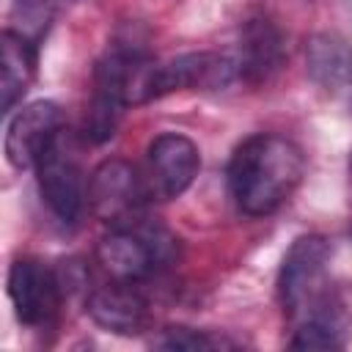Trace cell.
<instances>
[{
	"mask_svg": "<svg viewBox=\"0 0 352 352\" xmlns=\"http://www.w3.org/2000/svg\"><path fill=\"white\" fill-rule=\"evenodd\" d=\"M305 173L302 148L275 132L245 138L228 162V192L248 217H264L280 209Z\"/></svg>",
	"mask_w": 352,
	"mask_h": 352,
	"instance_id": "obj_1",
	"label": "cell"
},
{
	"mask_svg": "<svg viewBox=\"0 0 352 352\" xmlns=\"http://www.w3.org/2000/svg\"><path fill=\"white\" fill-rule=\"evenodd\" d=\"M333 248L319 234H305L292 242L278 272V297L292 322L344 319L341 300L330 289Z\"/></svg>",
	"mask_w": 352,
	"mask_h": 352,
	"instance_id": "obj_2",
	"label": "cell"
},
{
	"mask_svg": "<svg viewBox=\"0 0 352 352\" xmlns=\"http://www.w3.org/2000/svg\"><path fill=\"white\" fill-rule=\"evenodd\" d=\"M179 261V239L162 223L135 220L129 226L110 228L96 245V264L110 280L146 283Z\"/></svg>",
	"mask_w": 352,
	"mask_h": 352,
	"instance_id": "obj_3",
	"label": "cell"
},
{
	"mask_svg": "<svg viewBox=\"0 0 352 352\" xmlns=\"http://www.w3.org/2000/svg\"><path fill=\"white\" fill-rule=\"evenodd\" d=\"M157 58L135 38L113 41L94 66V99L118 110L146 104L154 99Z\"/></svg>",
	"mask_w": 352,
	"mask_h": 352,
	"instance_id": "obj_4",
	"label": "cell"
},
{
	"mask_svg": "<svg viewBox=\"0 0 352 352\" xmlns=\"http://www.w3.org/2000/svg\"><path fill=\"white\" fill-rule=\"evenodd\" d=\"M148 201L146 173L121 157L99 162L88 176V209L110 228L140 220Z\"/></svg>",
	"mask_w": 352,
	"mask_h": 352,
	"instance_id": "obj_5",
	"label": "cell"
},
{
	"mask_svg": "<svg viewBox=\"0 0 352 352\" xmlns=\"http://www.w3.org/2000/svg\"><path fill=\"white\" fill-rule=\"evenodd\" d=\"M33 170L41 201L55 214V220L63 226H77L88 206V179L74 154L72 138L63 132Z\"/></svg>",
	"mask_w": 352,
	"mask_h": 352,
	"instance_id": "obj_6",
	"label": "cell"
},
{
	"mask_svg": "<svg viewBox=\"0 0 352 352\" xmlns=\"http://www.w3.org/2000/svg\"><path fill=\"white\" fill-rule=\"evenodd\" d=\"M8 297L25 327L50 330L63 308V280L50 264L25 256L8 267Z\"/></svg>",
	"mask_w": 352,
	"mask_h": 352,
	"instance_id": "obj_7",
	"label": "cell"
},
{
	"mask_svg": "<svg viewBox=\"0 0 352 352\" xmlns=\"http://www.w3.org/2000/svg\"><path fill=\"white\" fill-rule=\"evenodd\" d=\"M63 132H66L63 110L55 102L50 99L30 102L19 107L6 126V140H3L6 160L16 170H30L58 143Z\"/></svg>",
	"mask_w": 352,
	"mask_h": 352,
	"instance_id": "obj_8",
	"label": "cell"
},
{
	"mask_svg": "<svg viewBox=\"0 0 352 352\" xmlns=\"http://www.w3.org/2000/svg\"><path fill=\"white\" fill-rule=\"evenodd\" d=\"M201 154L198 146L179 132L157 135L146 148V184L151 201L179 198L198 176Z\"/></svg>",
	"mask_w": 352,
	"mask_h": 352,
	"instance_id": "obj_9",
	"label": "cell"
},
{
	"mask_svg": "<svg viewBox=\"0 0 352 352\" xmlns=\"http://www.w3.org/2000/svg\"><path fill=\"white\" fill-rule=\"evenodd\" d=\"M236 77V60L228 52H187L157 66L154 99L176 91H223Z\"/></svg>",
	"mask_w": 352,
	"mask_h": 352,
	"instance_id": "obj_10",
	"label": "cell"
},
{
	"mask_svg": "<svg viewBox=\"0 0 352 352\" xmlns=\"http://www.w3.org/2000/svg\"><path fill=\"white\" fill-rule=\"evenodd\" d=\"M236 77L250 85L270 82L286 63V36L283 30L267 19L253 16L239 30V47L234 52Z\"/></svg>",
	"mask_w": 352,
	"mask_h": 352,
	"instance_id": "obj_11",
	"label": "cell"
},
{
	"mask_svg": "<svg viewBox=\"0 0 352 352\" xmlns=\"http://www.w3.org/2000/svg\"><path fill=\"white\" fill-rule=\"evenodd\" d=\"M85 311L99 327L118 333V336H138L151 322L148 300L140 292V286L110 280V278L107 283L91 289L85 300Z\"/></svg>",
	"mask_w": 352,
	"mask_h": 352,
	"instance_id": "obj_12",
	"label": "cell"
},
{
	"mask_svg": "<svg viewBox=\"0 0 352 352\" xmlns=\"http://www.w3.org/2000/svg\"><path fill=\"white\" fill-rule=\"evenodd\" d=\"M3 47V80H0V96H3V113H11L16 102L28 94L33 77H36V63H38V47L36 38H30L25 30L6 28L0 36Z\"/></svg>",
	"mask_w": 352,
	"mask_h": 352,
	"instance_id": "obj_13",
	"label": "cell"
},
{
	"mask_svg": "<svg viewBox=\"0 0 352 352\" xmlns=\"http://www.w3.org/2000/svg\"><path fill=\"white\" fill-rule=\"evenodd\" d=\"M305 66L308 77L330 94L352 88V44L338 33L311 36L305 47Z\"/></svg>",
	"mask_w": 352,
	"mask_h": 352,
	"instance_id": "obj_14",
	"label": "cell"
},
{
	"mask_svg": "<svg viewBox=\"0 0 352 352\" xmlns=\"http://www.w3.org/2000/svg\"><path fill=\"white\" fill-rule=\"evenodd\" d=\"M294 349H344L346 346V319H305L289 341Z\"/></svg>",
	"mask_w": 352,
	"mask_h": 352,
	"instance_id": "obj_15",
	"label": "cell"
},
{
	"mask_svg": "<svg viewBox=\"0 0 352 352\" xmlns=\"http://www.w3.org/2000/svg\"><path fill=\"white\" fill-rule=\"evenodd\" d=\"M162 349H234L236 341L212 333V330H195V327H168L154 341Z\"/></svg>",
	"mask_w": 352,
	"mask_h": 352,
	"instance_id": "obj_16",
	"label": "cell"
},
{
	"mask_svg": "<svg viewBox=\"0 0 352 352\" xmlns=\"http://www.w3.org/2000/svg\"><path fill=\"white\" fill-rule=\"evenodd\" d=\"M63 3H69V0H14V8H16V14L25 22L22 30L30 38H38V33L50 25V19L55 16V11Z\"/></svg>",
	"mask_w": 352,
	"mask_h": 352,
	"instance_id": "obj_17",
	"label": "cell"
},
{
	"mask_svg": "<svg viewBox=\"0 0 352 352\" xmlns=\"http://www.w3.org/2000/svg\"><path fill=\"white\" fill-rule=\"evenodd\" d=\"M349 176H352V154H349Z\"/></svg>",
	"mask_w": 352,
	"mask_h": 352,
	"instance_id": "obj_18",
	"label": "cell"
},
{
	"mask_svg": "<svg viewBox=\"0 0 352 352\" xmlns=\"http://www.w3.org/2000/svg\"><path fill=\"white\" fill-rule=\"evenodd\" d=\"M349 104H352V102H349Z\"/></svg>",
	"mask_w": 352,
	"mask_h": 352,
	"instance_id": "obj_19",
	"label": "cell"
}]
</instances>
